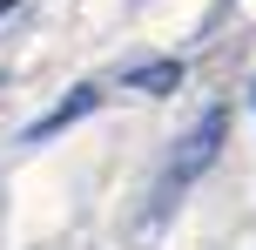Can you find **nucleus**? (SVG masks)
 I'll return each instance as SVG.
<instances>
[{
  "label": "nucleus",
  "instance_id": "obj_1",
  "mask_svg": "<svg viewBox=\"0 0 256 250\" xmlns=\"http://www.w3.org/2000/svg\"><path fill=\"white\" fill-rule=\"evenodd\" d=\"M222 129H230V115H222V108H209V115L196 122L189 135H182V149H176V156H168L162 183H155V210H168V203H176L182 189H189L196 176H202L209 162H216V149H222Z\"/></svg>",
  "mask_w": 256,
  "mask_h": 250
},
{
  "label": "nucleus",
  "instance_id": "obj_2",
  "mask_svg": "<svg viewBox=\"0 0 256 250\" xmlns=\"http://www.w3.org/2000/svg\"><path fill=\"white\" fill-rule=\"evenodd\" d=\"M88 108H94V88H74V95H68L61 108H54V115H40L34 129H27V142H48L54 129H68V122H74V115H88Z\"/></svg>",
  "mask_w": 256,
  "mask_h": 250
},
{
  "label": "nucleus",
  "instance_id": "obj_3",
  "mask_svg": "<svg viewBox=\"0 0 256 250\" xmlns=\"http://www.w3.org/2000/svg\"><path fill=\"white\" fill-rule=\"evenodd\" d=\"M176 81H182V61H148V68L128 75V88H135V95H168Z\"/></svg>",
  "mask_w": 256,
  "mask_h": 250
}]
</instances>
